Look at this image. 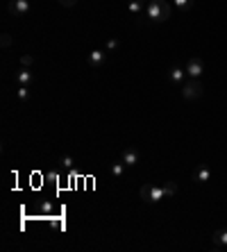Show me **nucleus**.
Instances as JSON below:
<instances>
[{
  "instance_id": "nucleus-1",
  "label": "nucleus",
  "mask_w": 227,
  "mask_h": 252,
  "mask_svg": "<svg viewBox=\"0 0 227 252\" xmlns=\"http://www.w3.org/2000/svg\"><path fill=\"white\" fill-rule=\"evenodd\" d=\"M145 16L152 23H164L170 19V5L168 0H150L145 2Z\"/></svg>"
},
{
  "instance_id": "nucleus-2",
  "label": "nucleus",
  "mask_w": 227,
  "mask_h": 252,
  "mask_svg": "<svg viewBox=\"0 0 227 252\" xmlns=\"http://www.w3.org/2000/svg\"><path fill=\"white\" fill-rule=\"evenodd\" d=\"M139 195H141L143 202H148V205H155V202H159V200L166 198V191H164V184H162V186H157V184H145V186H141Z\"/></svg>"
},
{
  "instance_id": "nucleus-3",
  "label": "nucleus",
  "mask_w": 227,
  "mask_h": 252,
  "mask_svg": "<svg viewBox=\"0 0 227 252\" xmlns=\"http://www.w3.org/2000/svg\"><path fill=\"white\" fill-rule=\"evenodd\" d=\"M202 84H200V80H186L184 84H182V96H184V100H188V102H193V100H198V98H202Z\"/></svg>"
},
{
  "instance_id": "nucleus-4",
  "label": "nucleus",
  "mask_w": 227,
  "mask_h": 252,
  "mask_svg": "<svg viewBox=\"0 0 227 252\" xmlns=\"http://www.w3.org/2000/svg\"><path fill=\"white\" fill-rule=\"evenodd\" d=\"M186 73L188 78H193V80H200L202 73H205V61L200 59V57H191V59L186 61Z\"/></svg>"
},
{
  "instance_id": "nucleus-5",
  "label": "nucleus",
  "mask_w": 227,
  "mask_h": 252,
  "mask_svg": "<svg viewBox=\"0 0 227 252\" xmlns=\"http://www.w3.org/2000/svg\"><path fill=\"white\" fill-rule=\"evenodd\" d=\"M30 9H32L30 0H12V2L7 5V12L12 14V16H27Z\"/></svg>"
},
{
  "instance_id": "nucleus-6",
  "label": "nucleus",
  "mask_w": 227,
  "mask_h": 252,
  "mask_svg": "<svg viewBox=\"0 0 227 252\" xmlns=\"http://www.w3.org/2000/svg\"><path fill=\"white\" fill-rule=\"evenodd\" d=\"M86 61H89V66L93 68H100L107 64V50H91L89 55H86Z\"/></svg>"
},
{
  "instance_id": "nucleus-7",
  "label": "nucleus",
  "mask_w": 227,
  "mask_h": 252,
  "mask_svg": "<svg viewBox=\"0 0 227 252\" xmlns=\"http://www.w3.org/2000/svg\"><path fill=\"white\" fill-rule=\"evenodd\" d=\"M121 159L125 161V166L127 168H134L139 161H141V155H139V150L136 148H125L123 155H121Z\"/></svg>"
},
{
  "instance_id": "nucleus-8",
  "label": "nucleus",
  "mask_w": 227,
  "mask_h": 252,
  "mask_svg": "<svg viewBox=\"0 0 227 252\" xmlns=\"http://www.w3.org/2000/svg\"><path fill=\"white\" fill-rule=\"evenodd\" d=\"M14 78H16V84H19V86H30L34 82V73L30 71V68H25V66L19 68Z\"/></svg>"
},
{
  "instance_id": "nucleus-9",
  "label": "nucleus",
  "mask_w": 227,
  "mask_h": 252,
  "mask_svg": "<svg viewBox=\"0 0 227 252\" xmlns=\"http://www.w3.org/2000/svg\"><path fill=\"white\" fill-rule=\"evenodd\" d=\"M186 78H188V73H186V68H182V66H173L170 68V73H168V80L173 82V84H184L186 82Z\"/></svg>"
},
{
  "instance_id": "nucleus-10",
  "label": "nucleus",
  "mask_w": 227,
  "mask_h": 252,
  "mask_svg": "<svg viewBox=\"0 0 227 252\" xmlns=\"http://www.w3.org/2000/svg\"><path fill=\"white\" fill-rule=\"evenodd\" d=\"M193 179L198 184H207L209 179H211V168L209 166H198L193 171Z\"/></svg>"
},
{
  "instance_id": "nucleus-11",
  "label": "nucleus",
  "mask_w": 227,
  "mask_h": 252,
  "mask_svg": "<svg viewBox=\"0 0 227 252\" xmlns=\"http://www.w3.org/2000/svg\"><path fill=\"white\" fill-rule=\"evenodd\" d=\"M127 12L132 16H139L141 12H145V2L143 0H127Z\"/></svg>"
},
{
  "instance_id": "nucleus-12",
  "label": "nucleus",
  "mask_w": 227,
  "mask_h": 252,
  "mask_svg": "<svg viewBox=\"0 0 227 252\" xmlns=\"http://www.w3.org/2000/svg\"><path fill=\"white\" fill-rule=\"evenodd\" d=\"M214 246L227 248V230H216L214 232Z\"/></svg>"
},
{
  "instance_id": "nucleus-13",
  "label": "nucleus",
  "mask_w": 227,
  "mask_h": 252,
  "mask_svg": "<svg viewBox=\"0 0 227 252\" xmlns=\"http://www.w3.org/2000/svg\"><path fill=\"white\" fill-rule=\"evenodd\" d=\"M125 161L123 159H118V161H114V164H111V175H114V177H123V173H125Z\"/></svg>"
},
{
  "instance_id": "nucleus-14",
  "label": "nucleus",
  "mask_w": 227,
  "mask_h": 252,
  "mask_svg": "<svg viewBox=\"0 0 227 252\" xmlns=\"http://www.w3.org/2000/svg\"><path fill=\"white\" fill-rule=\"evenodd\" d=\"M173 2H175V7L180 9V12H188V9L193 7L195 0H173Z\"/></svg>"
},
{
  "instance_id": "nucleus-15",
  "label": "nucleus",
  "mask_w": 227,
  "mask_h": 252,
  "mask_svg": "<svg viewBox=\"0 0 227 252\" xmlns=\"http://www.w3.org/2000/svg\"><path fill=\"white\" fill-rule=\"evenodd\" d=\"M16 98H19L21 102H27V98H30V89H27V86H19V89H16Z\"/></svg>"
},
{
  "instance_id": "nucleus-16",
  "label": "nucleus",
  "mask_w": 227,
  "mask_h": 252,
  "mask_svg": "<svg viewBox=\"0 0 227 252\" xmlns=\"http://www.w3.org/2000/svg\"><path fill=\"white\" fill-rule=\"evenodd\" d=\"M164 191H166V198H173V195H175V191H177L175 182H166V184H164Z\"/></svg>"
},
{
  "instance_id": "nucleus-17",
  "label": "nucleus",
  "mask_w": 227,
  "mask_h": 252,
  "mask_svg": "<svg viewBox=\"0 0 227 252\" xmlns=\"http://www.w3.org/2000/svg\"><path fill=\"white\" fill-rule=\"evenodd\" d=\"M21 64H23V66H32V64H34V57H32V55H23V57H21Z\"/></svg>"
},
{
  "instance_id": "nucleus-18",
  "label": "nucleus",
  "mask_w": 227,
  "mask_h": 252,
  "mask_svg": "<svg viewBox=\"0 0 227 252\" xmlns=\"http://www.w3.org/2000/svg\"><path fill=\"white\" fill-rule=\"evenodd\" d=\"M39 209H41V212H43V213H50V212H55V207H52L50 202H41V207H39Z\"/></svg>"
},
{
  "instance_id": "nucleus-19",
  "label": "nucleus",
  "mask_w": 227,
  "mask_h": 252,
  "mask_svg": "<svg viewBox=\"0 0 227 252\" xmlns=\"http://www.w3.org/2000/svg\"><path fill=\"white\" fill-rule=\"evenodd\" d=\"M64 168H73V157H62V161H59Z\"/></svg>"
},
{
  "instance_id": "nucleus-20",
  "label": "nucleus",
  "mask_w": 227,
  "mask_h": 252,
  "mask_svg": "<svg viewBox=\"0 0 227 252\" xmlns=\"http://www.w3.org/2000/svg\"><path fill=\"white\" fill-rule=\"evenodd\" d=\"M57 2L62 7H75V5H78V0H57Z\"/></svg>"
},
{
  "instance_id": "nucleus-21",
  "label": "nucleus",
  "mask_w": 227,
  "mask_h": 252,
  "mask_svg": "<svg viewBox=\"0 0 227 252\" xmlns=\"http://www.w3.org/2000/svg\"><path fill=\"white\" fill-rule=\"evenodd\" d=\"M116 48H118V41H116V39H109V41H107V50H116Z\"/></svg>"
},
{
  "instance_id": "nucleus-22",
  "label": "nucleus",
  "mask_w": 227,
  "mask_h": 252,
  "mask_svg": "<svg viewBox=\"0 0 227 252\" xmlns=\"http://www.w3.org/2000/svg\"><path fill=\"white\" fill-rule=\"evenodd\" d=\"M2 46H9V34H2Z\"/></svg>"
},
{
  "instance_id": "nucleus-23",
  "label": "nucleus",
  "mask_w": 227,
  "mask_h": 252,
  "mask_svg": "<svg viewBox=\"0 0 227 252\" xmlns=\"http://www.w3.org/2000/svg\"><path fill=\"white\" fill-rule=\"evenodd\" d=\"M143 2H150V0H143Z\"/></svg>"
}]
</instances>
